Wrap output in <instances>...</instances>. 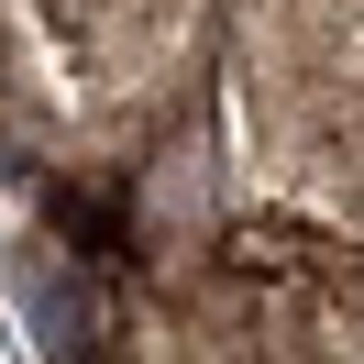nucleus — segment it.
Instances as JSON below:
<instances>
[{"instance_id": "obj_1", "label": "nucleus", "mask_w": 364, "mask_h": 364, "mask_svg": "<svg viewBox=\"0 0 364 364\" xmlns=\"http://www.w3.org/2000/svg\"><path fill=\"white\" fill-rule=\"evenodd\" d=\"M55 221H67V243H89V254H122V210L100 199V188H55Z\"/></svg>"}]
</instances>
